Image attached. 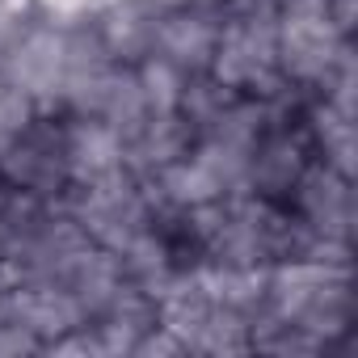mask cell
<instances>
[{
  "label": "cell",
  "mask_w": 358,
  "mask_h": 358,
  "mask_svg": "<svg viewBox=\"0 0 358 358\" xmlns=\"http://www.w3.org/2000/svg\"><path fill=\"white\" fill-rule=\"evenodd\" d=\"M266 312L333 350L354 324V266H333L316 257L274 262L266 278Z\"/></svg>",
  "instance_id": "6da1fadb"
},
{
  "label": "cell",
  "mask_w": 358,
  "mask_h": 358,
  "mask_svg": "<svg viewBox=\"0 0 358 358\" xmlns=\"http://www.w3.org/2000/svg\"><path fill=\"white\" fill-rule=\"evenodd\" d=\"M274 38H278V68L282 80L312 97L324 89V80L341 68L345 55H354V34H345L333 17V9H312V13H278L274 17Z\"/></svg>",
  "instance_id": "7a4b0ae2"
},
{
  "label": "cell",
  "mask_w": 358,
  "mask_h": 358,
  "mask_svg": "<svg viewBox=\"0 0 358 358\" xmlns=\"http://www.w3.org/2000/svg\"><path fill=\"white\" fill-rule=\"evenodd\" d=\"M64 207L89 232V241L110 253H122L139 232L152 228V194L143 186V177H135L131 169L93 186H72Z\"/></svg>",
  "instance_id": "3957f363"
},
{
  "label": "cell",
  "mask_w": 358,
  "mask_h": 358,
  "mask_svg": "<svg viewBox=\"0 0 358 358\" xmlns=\"http://www.w3.org/2000/svg\"><path fill=\"white\" fill-rule=\"evenodd\" d=\"M0 177L5 186L38 199V203H64L72 194V173L64 152V110H38V118L0 148Z\"/></svg>",
  "instance_id": "277c9868"
},
{
  "label": "cell",
  "mask_w": 358,
  "mask_h": 358,
  "mask_svg": "<svg viewBox=\"0 0 358 358\" xmlns=\"http://www.w3.org/2000/svg\"><path fill=\"white\" fill-rule=\"evenodd\" d=\"M207 72L241 97H278L291 89L278 68L274 22H224Z\"/></svg>",
  "instance_id": "5b68a950"
},
{
  "label": "cell",
  "mask_w": 358,
  "mask_h": 358,
  "mask_svg": "<svg viewBox=\"0 0 358 358\" xmlns=\"http://www.w3.org/2000/svg\"><path fill=\"white\" fill-rule=\"evenodd\" d=\"M64 47H68V22L34 13L0 55V80L30 93L43 110H59Z\"/></svg>",
  "instance_id": "8992f818"
},
{
  "label": "cell",
  "mask_w": 358,
  "mask_h": 358,
  "mask_svg": "<svg viewBox=\"0 0 358 358\" xmlns=\"http://www.w3.org/2000/svg\"><path fill=\"white\" fill-rule=\"evenodd\" d=\"M312 160H316V152L303 131V101H299L295 110L274 118L262 131V139L253 143L249 169H245V190L257 199H270V203H287V194L295 190V182Z\"/></svg>",
  "instance_id": "52a82bcc"
},
{
  "label": "cell",
  "mask_w": 358,
  "mask_h": 358,
  "mask_svg": "<svg viewBox=\"0 0 358 358\" xmlns=\"http://www.w3.org/2000/svg\"><path fill=\"white\" fill-rule=\"evenodd\" d=\"M287 211L303 228L308 241H350L354 245V177L312 160L295 190L287 194Z\"/></svg>",
  "instance_id": "ba28073f"
},
{
  "label": "cell",
  "mask_w": 358,
  "mask_h": 358,
  "mask_svg": "<svg viewBox=\"0 0 358 358\" xmlns=\"http://www.w3.org/2000/svg\"><path fill=\"white\" fill-rule=\"evenodd\" d=\"M220 9L215 0H199L186 9H169L156 22V47L152 55H164L169 64H177L182 72H207L215 43H220Z\"/></svg>",
  "instance_id": "9c48e42d"
},
{
  "label": "cell",
  "mask_w": 358,
  "mask_h": 358,
  "mask_svg": "<svg viewBox=\"0 0 358 358\" xmlns=\"http://www.w3.org/2000/svg\"><path fill=\"white\" fill-rule=\"evenodd\" d=\"M64 152H68L72 186H93L114 173H127V143L101 118L64 114Z\"/></svg>",
  "instance_id": "30bf717a"
},
{
  "label": "cell",
  "mask_w": 358,
  "mask_h": 358,
  "mask_svg": "<svg viewBox=\"0 0 358 358\" xmlns=\"http://www.w3.org/2000/svg\"><path fill=\"white\" fill-rule=\"evenodd\" d=\"M0 291H5L13 316L38 337L43 350L89 320L85 308L76 303V295L68 287H59V282H5Z\"/></svg>",
  "instance_id": "8fae6325"
},
{
  "label": "cell",
  "mask_w": 358,
  "mask_h": 358,
  "mask_svg": "<svg viewBox=\"0 0 358 358\" xmlns=\"http://www.w3.org/2000/svg\"><path fill=\"white\" fill-rule=\"evenodd\" d=\"M101 47L110 51L114 64H139L152 55L156 47V22H160V9H152L148 0H114V5L89 13Z\"/></svg>",
  "instance_id": "7c38bea8"
},
{
  "label": "cell",
  "mask_w": 358,
  "mask_h": 358,
  "mask_svg": "<svg viewBox=\"0 0 358 358\" xmlns=\"http://www.w3.org/2000/svg\"><path fill=\"white\" fill-rule=\"evenodd\" d=\"M194 127L177 114V110H169V114H148L122 143H127V169L135 173V177H152V173H160L164 164H173V160H182L190 148H194Z\"/></svg>",
  "instance_id": "4fadbf2b"
},
{
  "label": "cell",
  "mask_w": 358,
  "mask_h": 358,
  "mask_svg": "<svg viewBox=\"0 0 358 358\" xmlns=\"http://www.w3.org/2000/svg\"><path fill=\"white\" fill-rule=\"evenodd\" d=\"M354 118L337 106H329L324 97H303V131L312 139L316 160H324L329 169L354 177V152H358V135H354Z\"/></svg>",
  "instance_id": "5bb4252c"
},
{
  "label": "cell",
  "mask_w": 358,
  "mask_h": 358,
  "mask_svg": "<svg viewBox=\"0 0 358 358\" xmlns=\"http://www.w3.org/2000/svg\"><path fill=\"white\" fill-rule=\"evenodd\" d=\"M135 76H139V89H143V101L152 114H169L182 106V93H186V80L190 72H182L177 64H169L164 55H148L135 64Z\"/></svg>",
  "instance_id": "9a60e30c"
},
{
  "label": "cell",
  "mask_w": 358,
  "mask_h": 358,
  "mask_svg": "<svg viewBox=\"0 0 358 358\" xmlns=\"http://www.w3.org/2000/svg\"><path fill=\"white\" fill-rule=\"evenodd\" d=\"M38 101L30 97V93H22V89H13V85H0V148L5 143H13L34 118H38Z\"/></svg>",
  "instance_id": "2e32d148"
},
{
  "label": "cell",
  "mask_w": 358,
  "mask_h": 358,
  "mask_svg": "<svg viewBox=\"0 0 358 358\" xmlns=\"http://www.w3.org/2000/svg\"><path fill=\"white\" fill-rule=\"evenodd\" d=\"M26 354H43V345H38V337L13 316L5 291H0V358H26Z\"/></svg>",
  "instance_id": "e0dca14e"
},
{
  "label": "cell",
  "mask_w": 358,
  "mask_h": 358,
  "mask_svg": "<svg viewBox=\"0 0 358 358\" xmlns=\"http://www.w3.org/2000/svg\"><path fill=\"white\" fill-rule=\"evenodd\" d=\"M34 9L55 22H76V17H89V0H34Z\"/></svg>",
  "instance_id": "ac0fdd59"
},
{
  "label": "cell",
  "mask_w": 358,
  "mask_h": 358,
  "mask_svg": "<svg viewBox=\"0 0 358 358\" xmlns=\"http://www.w3.org/2000/svg\"><path fill=\"white\" fill-rule=\"evenodd\" d=\"M152 9H160V13H169V9H186V5H199V0H148Z\"/></svg>",
  "instance_id": "d6986e66"
},
{
  "label": "cell",
  "mask_w": 358,
  "mask_h": 358,
  "mask_svg": "<svg viewBox=\"0 0 358 358\" xmlns=\"http://www.w3.org/2000/svg\"><path fill=\"white\" fill-rule=\"evenodd\" d=\"M5 257H9V236L0 232V270H5Z\"/></svg>",
  "instance_id": "ffe728a7"
},
{
  "label": "cell",
  "mask_w": 358,
  "mask_h": 358,
  "mask_svg": "<svg viewBox=\"0 0 358 358\" xmlns=\"http://www.w3.org/2000/svg\"><path fill=\"white\" fill-rule=\"evenodd\" d=\"M9 199V186H5V177H0V203H5Z\"/></svg>",
  "instance_id": "44dd1931"
},
{
  "label": "cell",
  "mask_w": 358,
  "mask_h": 358,
  "mask_svg": "<svg viewBox=\"0 0 358 358\" xmlns=\"http://www.w3.org/2000/svg\"><path fill=\"white\" fill-rule=\"evenodd\" d=\"M0 85H5V80H0Z\"/></svg>",
  "instance_id": "7402d4cb"
}]
</instances>
